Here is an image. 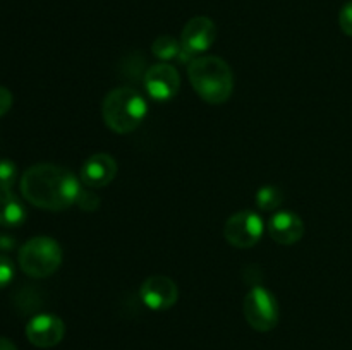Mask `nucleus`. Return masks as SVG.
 I'll use <instances>...</instances> for the list:
<instances>
[{"instance_id": "obj_1", "label": "nucleus", "mask_w": 352, "mask_h": 350, "mask_svg": "<svg viewBox=\"0 0 352 350\" xmlns=\"http://www.w3.org/2000/svg\"><path fill=\"white\" fill-rule=\"evenodd\" d=\"M21 192L33 206L47 211H64L78 205L81 180L67 168L55 163H36L21 177Z\"/></svg>"}, {"instance_id": "obj_2", "label": "nucleus", "mask_w": 352, "mask_h": 350, "mask_svg": "<svg viewBox=\"0 0 352 350\" xmlns=\"http://www.w3.org/2000/svg\"><path fill=\"white\" fill-rule=\"evenodd\" d=\"M188 78L196 95L210 105H222L234 91L232 69L215 55L192 58L188 65Z\"/></svg>"}, {"instance_id": "obj_3", "label": "nucleus", "mask_w": 352, "mask_h": 350, "mask_svg": "<svg viewBox=\"0 0 352 350\" xmlns=\"http://www.w3.org/2000/svg\"><path fill=\"white\" fill-rule=\"evenodd\" d=\"M146 115L148 103L144 96L126 86L107 93L102 103L103 122L116 134L133 132L141 126Z\"/></svg>"}, {"instance_id": "obj_4", "label": "nucleus", "mask_w": 352, "mask_h": 350, "mask_svg": "<svg viewBox=\"0 0 352 350\" xmlns=\"http://www.w3.org/2000/svg\"><path fill=\"white\" fill-rule=\"evenodd\" d=\"M62 264V247L52 237H33L19 249V266L28 277L47 278Z\"/></svg>"}, {"instance_id": "obj_5", "label": "nucleus", "mask_w": 352, "mask_h": 350, "mask_svg": "<svg viewBox=\"0 0 352 350\" xmlns=\"http://www.w3.org/2000/svg\"><path fill=\"white\" fill-rule=\"evenodd\" d=\"M243 312L248 325L253 329L267 333L278 323V302L268 288L253 287L246 294L243 302Z\"/></svg>"}, {"instance_id": "obj_6", "label": "nucleus", "mask_w": 352, "mask_h": 350, "mask_svg": "<svg viewBox=\"0 0 352 350\" xmlns=\"http://www.w3.org/2000/svg\"><path fill=\"white\" fill-rule=\"evenodd\" d=\"M265 233V223L254 211H237L230 216L223 226V237L230 246L237 249H251L261 240Z\"/></svg>"}, {"instance_id": "obj_7", "label": "nucleus", "mask_w": 352, "mask_h": 350, "mask_svg": "<svg viewBox=\"0 0 352 350\" xmlns=\"http://www.w3.org/2000/svg\"><path fill=\"white\" fill-rule=\"evenodd\" d=\"M144 88L155 102H168L181 88V75L172 64L160 62L151 65L144 74Z\"/></svg>"}, {"instance_id": "obj_8", "label": "nucleus", "mask_w": 352, "mask_h": 350, "mask_svg": "<svg viewBox=\"0 0 352 350\" xmlns=\"http://www.w3.org/2000/svg\"><path fill=\"white\" fill-rule=\"evenodd\" d=\"M217 40V26L210 17L196 16L186 23L181 33L182 50L188 57L205 54Z\"/></svg>"}, {"instance_id": "obj_9", "label": "nucleus", "mask_w": 352, "mask_h": 350, "mask_svg": "<svg viewBox=\"0 0 352 350\" xmlns=\"http://www.w3.org/2000/svg\"><path fill=\"white\" fill-rule=\"evenodd\" d=\"M140 297L151 311H167L179 299L177 283L165 275H153L141 283Z\"/></svg>"}, {"instance_id": "obj_10", "label": "nucleus", "mask_w": 352, "mask_h": 350, "mask_svg": "<svg viewBox=\"0 0 352 350\" xmlns=\"http://www.w3.org/2000/svg\"><path fill=\"white\" fill-rule=\"evenodd\" d=\"M65 335V325L58 316L38 314L26 325V336L38 349H52L58 345Z\"/></svg>"}, {"instance_id": "obj_11", "label": "nucleus", "mask_w": 352, "mask_h": 350, "mask_svg": "<svg viewBox=\"0 0 352 350\" xmlns=\"http://www.w3.org/2000/svg\"><path fill=\"white\" fill-rule=\"evenodd\" d=\"M117 172H119V167L112 154L96 153L81 165L79 180L89 189H102L112 184L113 178L117 177Z\"/></svg>"}, {"instance_id": "obj_12", "label": "nucleus", "mask_w": 352, "mask_h": 350, "mask_svg": "<svg viewBox=\"0 0 352 350\" xmlns=\"http://www.w3.org/2000/svg\"><path fill=\"white\" fill-rule=\"evenodd\" d=\"M267 230L280 246H294L305 235V222L292 211H278L270 218Z\"/></svg>"}, {"instance_id": "obj_13", "label": "nucleus", "mask_w": 352, "mask_h": 350, "mask_svg": "<svg viewBox=\"0 0 352 350\" xmlns=\"http://www.w3.org/2000/svg\"><path fill=\"white\" fill-rule=\"evenodd\" d=\"M26 220V209L10 191L0 189V225L12 229Z\"/></svg>"}, {"instance_id": "obj_14", "label": "nucleus", "mask_w": 352, "mask_h": 350, "mask_svg": "<svg viewBox=\"0 0 352 350\" xmlns=\"http://www.w3.org/2000/svg\"><path fill=\"white\" fill-rule=\"evenodd\" d=\"M151 51H153L155 57L160 58V60L164 62L188 57V55L184 54V50H182L181 40H175L170 34H162V36H158L157 40L153 41V45H151Z\"/></svg>"}, {"instance_id": "obj_15", "label": "nucleus", "mask_w": 352, "mask_h": 350, "mask_svg": "<svg viewBox=\"0 0 352 350\" xmlns=\"http://www.w3.org/2000/svg\"><path fill=\"white\" fill-rule=\"evenodd\" d=\"M254 201H256L258 208L263 209V211H274L284 201V192L277 185H263V187L258 189Z\"/></svg>"}, {"instance_id": "obj_16", "label": "nucleus", "mask_w": 352, "mask_h": 350, "mask_svg": "<svg viewBox=\"0 0 352 350\" xmlns=\"http://www.w3.org/2000/svg\"><path fill=\"white\" fill-rule=\"evenodd\" d=\"M17 180V167L12 160H0V189L10 191Z\"/></svg>"}, {"instance_id": "obj_17", "label": "nucleus", "mask_w": 352, "mask_h": 350, "mask_svg": "<svg viewBox=\"0 0 352 350\" xmlns=\"http://www.w3.org/2000/svg\"><path fill=\"white\" fill-rule=\"evenodd\" d=\"M339 26L347 36L352 38V0L346 2L339 12Z\"/></svg>"}, {"instance_id": "obj_18", "label": "nucleus", "mask_w": 352, "mask_h": 350, "mask_svg": "<svg viewBox=\"0 0 352 350\" xmlns=\"http://www.w3.org/2000/svg\"><path fill=\"white\" fill-rule=\"evenodd\" d=\"M14 278V263L7 256H0V288L7 287Z\"/></svg>"}, {"instance_id": "obj_19", "label": "nucleus", "mask_w": 352, "mask_h": 350, "mask_svg": "<svg viewBox=\"0 0 352 350\" xmlns=\"http://www.w3.org/2000/svg\"><path fill=\"white\" fill-rule=\"evenodd\" d=\"M98 205H100L98 196H95V192L85 191V189H82L81 196H79V201H78L79 208H82L85 211H93V209L98 208Z\"/></svg>"}, {"instance_id": "obj_20", "label": "nucleus", "mask_w": 352, "mask_h": 350, "mask_svg": "<svg viewBox=\"0 0 352 350\" xmlns=\"http://www.w3.org/2000/svg\"><path fill=\"white\" fill-rule=\"evenodd\" d=\"M12 106V93L7 88L0 86V117L6 115Z\"/></svg>"}, {"instance_id": "obj_21", "label": "nucleus", "mask_w": 352, "mask_h": 350, "mask_svg": "<svg viewBox=\"0 0 352 350\" xmlns=\"http://www.w3.org/2000/svg\"><path fill=\"white\" fill-rule=\"evenodd\" d=\"M0 350H17V347L14 345L9 338H3V336H0Z\"/></svg>"}]
</instances>
